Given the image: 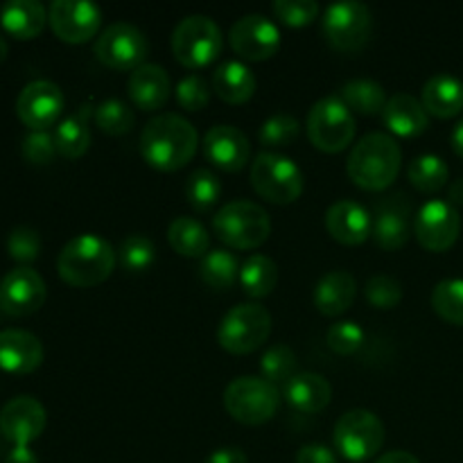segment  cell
I'll use <instances>...</instances> for the list:
<instances>
[{
	"mask_svg": "<svg viewBox=\"0 0 463 463\" xmlns=\"http://www.w3.org/2000/svg\"><path fill=\"white\" fill-rule=\"evenodd\" d=\"M279 283V267L265 253H253L240 267V285L251 298H265Z\"/></svg>",
	"mask_w": 463,
	"mask_h": 463,
	"instance_id": "32",
	"label": "cell"
},
{
	"mask_svg": "<svg viewBox=\"0 0 463 463\" xmlns=\"http://www.w3.org/2000/svg\"><path fill=\"white\" fill-rule=\"evenodd\" d=\"M147 54V36L134 23H109L95 41V57L113 71H136L138 66L147 63L145 61Z\"/></svg>",
	"mask_w": 463,
	"mask_h": 463,
	"instance_id": "12",
	"label": "cell"
},
{
	"mask_svg": "<svg viewBox=\"0 0 463 463\" xmlns=\"http://www.w3.org/2000/svg\"><path fill=\"white\" fill-rule=\"evenodd\" d=\"M432 307L448 324L463 326V279H446L434 285Z\"/></svg>",
	"mask_w": 463,
	"mask_h": 463,
	"instance_id": "38",
	"label": "cell"
},
{
	"mask_svg": "<svg viewBox=\"0 0 463 463\" xmlns=\"http://www.w3.org/2000/svg\"><path fill=\"white\" fill-rule=\"evenodd\" d=\"M7 54H9V45H7V41H5L3 36H0V63H3L5 59H7Z\"/></svg>",
	"mask_w": 463,
	"mask_h": 463,
	"instance_id": "54",
	"label": "cell"
},
{
	"mask_svg": "<svg viewBox=\"0 0 463 463\" xmlns=\"http://www.w3.org/2000/svg\"><path fill=\"white\" fill-rule=\"evenodd\" d=\"M229 43L242 59L262 61L279 52L280 30L265 14H244L231 25Z\"/></svg>",
	"mask_w": 463,
	"mask_h": 463,
	"instance_id": "14",
	"label": "cell"
},
{
	"mask_svg": "<svg viewBox=\"0 0 463 463\" xmlns=\"http://www.w3.org/2000/svg\"><path fill=\"white\" fill-rule=\"evenodd\" d=\"M90 104H84L80 113L75 116L63 118L54 129V145L57 152L66 158H80L89 152L90 145V129H89V116H90Z\"/></svg>",
	"mask_w": 463,
	"mask_h": 463,
	"instance_id": "31",
	"label": "cell"
},
{
	"mask_svg": "<svg viewBox=\"0 0 463 463\" xmlns=\"http://www.w3.org/2000/svg\"><path fill=\"white\" fill-rule=\"evenodd\" d=\"M43 344L21 328L0 330V369L7 373H32L43 362Z\"/></svg>",
	"mask_w": 463,
	"mask_h": 463,
	"instance_id": "22",
	"label": "cell"
},
{
	"mask_svg": "<svg viewBox=\"0 0 463 463\" xmlns=\"http://www.w3.org/2000/svg\"><path fill=\"white\" fill-rule=\"evenodd\" d=\"M297 463H339L337 455L330 450L328 446H321V443H307L298 450Z\"/></svg>",
	"mask_w": 463,
	"mask_h": 463,
	"instance_id": "48",
	"label": "cell"
},
{
	"mask_svg": "<svg viewBox=\"0 0 463 463\" xmlns=\"http://www.w3.org/2000/svg\"><path fill=\"white\" fill-rule=\"evenodd\" d=\"M384 127L401 138H414L420 136L430 125V113L425 111L423 102L410 93H393L387 99L383 111Z\"/></svg>",
	"mask_w": 463,
	"mask_h": 463,
	"instance_id": "24",
	"label": "cell"
},
{
	"mask_svg": "<svg viewBox=\"0 0 463 463\" xmlns=\"http://www.w3.org/2000/svg\"><path fill=\"white\" fill-rule=\"evenodd\" d=\"M420 102L430 116H459L463 111V81L450 72H437L425 81Z\"/></svg>",
	"mask_w": 463,
	"mask_h": 463,
	"instance_id": "27",
	"label": "cell"
},
{
	"mask_svg": "<svg viewBox=\"0 0 463 463\" xmlns=\"http://www.w3.org/2000/svg\"><path fill=\"white\" fill-rule=\"evenodd\" d=\"M45 297H48L45 280L32 267H16L0 280V307L5 315H34L43 307Z\"/></svg>",
	"mask_w": 463,
	"mask_h": 463,
	"instance_id": "16",
	"label": "cell"
},
{
	"mask_svg": "<svg viewBox=\"0 0 463 463\" xmlns=\"http://www.w3.org/2000/svg\"><path fill=\"white\" fill-rule=\"evenodd\" d=\"M213 90L229 104H244L256 93V75L242 61H222L213 72Z\"/></svg>",
	"mask_w": 463,
	"mask_h": 463,
	"instance_id": "28",
	"label": "cell"
},
{
	"mask_svg": "<svg viewBox=\"0 0 463 463\" xmlns=\"http://www.w3.org/2000/svg\"><path fill=\"white\" fill-rule=\"evenodd\" d=\"M167 242L185 258H203L211 251V235L206 226L190 215L175 217L167 226Z\"/></svg>",
	"mask_w": 463,
	"mask_h": 463,
	"instance_id": "30",
	"label": "cell"
},
{
	"mask_svg": "<svg viewBox=\"0 0 463 463\" xmlns=\"http://www.w3.org/2000/svg\"><path fill=\"white\" fill-rule=\"evenodd\" d=\"M366 301L378 310H392L402 301V285L396 276L375 274L364 285Z\"/></svg>",
	"mask_w": 463,
	"mask_h": 463,
	"instance_id": "42",
	"label": "cell"
},
{
	"mask_svg": "<svg viewBox=\"0 0 463 463\" xmlns=\"http://www.w3.org/2000/svg\"><path fill=\"white\" fill-rule=\"evenodd\" d=\"M375 463H420V461L407 450H392V452H384L383 457H378Z\"/></svg>",
	"mask_w": 463,
	"mask_h": 463,
	"instance_id": "51",
	"label": "cell"
},
{
	"mask_svg": "<svg viewBox=\"0 0 463 463\" xmlns=\"http://www.w3.org/2000/svg\"><path fill=\"white\" fill-rule=\"evenodd\" d=\"M0 23L16 39H34L48 23V9L39 0H7L0 7Z\"/></svg>",
	"mask_w": 463,
	"mask_h": 463,
	"instance_id": "29",
	"label": "cell"
},
{
	"mask_svg": "<svg viewBox=\"0 0 463 463\" xmlns=\"http://www.w3.org/2000/svg\"><path fill=\"white\" fill-rule=\"evenodd\" d=\"M7 251L14 260L23 262V267H27V262L36 260L41 251L39 233L30 226H16L7 238Z\"/></svg>",
	"mask_w": 463,
	"mask_h": 463,
	"instance_id": "46",
	"label": "cell"
},
{
	"mask_svg": "<svg viewBox=\"0 0 463 463\" xmlns=\"http://www.w3.org/2000/svg\"><path fill=\"white\" fill-rule=\"evenodd\" d=\"M199 279L213 289H229L240 279V262L229 249H211L199 260Z\"/></svg>",
	"mask_w": 463,
	"mask_h": 463,
	"instance_id": "34",
	"label": "cell"
},
{
	"mask_svg": "<svg viewBox=\"0 0 463 463\" xmlns=\"http://www.w3.org/2000/svg\"><path fill=\"white\" fill-rule=\"evenodd\" d=\"M93 118H95V125H98L99 129L109 136L129 134L136 125L134 109L118 98L102 99V102L95 107Z\"/></svg>",
	"mask_w": 463,
	"mask_h": 463,
	"instance_id": "36",
	"label": "cell"
},
{
	"mask_svg": "<svg viewBox=\"0 0 463 463\" xmlns=\"http://www.w3.org/2000/svg\"><path fill=\"white\" fill-rule=\"evenodd\" d=\"M357 297V280L351 271L335 269L321 276L315 288V306L321 315L339 317L353 306Z\"/></svg>",
	"mask_w": 463,
	"mask_h": 463,
	"instance_id": "26",
	"label": "cell"
},
{
	"mask_svg": "<svg viewBox=\"0 0 463 463\" xmlns=\"http://www.w3.org/2000/svg\"><path fill=\"white\" fill-rule=\"evenodd\" d=\"M297 366H298V357L288 344H276V346H269L260 360L262 378L271 384L292 380L294 375H297Z\"/></svg>",
	"mask_w": 463,
	"mask_h": 463,
	"instance_id": "40",
	"label": "cell"
},
{
	"mask_svg": "<svg viewBox=\"0 0 463 463\" xmlns=\"http://www.w3.org/2000/svg\"><path fill=\"white\" fill-rule=\"evenodd\" d=\"M213 231L224 244L233 249H256L271 235L269 213L249 199H233L224 203L213 217Z\"/></svg>",
	"mask_w": 463,
	"mask_h": 463,
	"instance_id": "4",
	"label": "cell"
},
{
	"mask_svg": "<svg viewBox=\"0 0 463 463\" xmlns=\"http://www.w3.org/2000/svg\"><path fill=\"white\" fill-rule=\"evenodd\" d=\"M335 448L348 461H369L384 443V423L369 410H351L335 423Z\"/></svg>",
	"mask_w": 463,
	"mask_h": 463,
	"instance_id": "11",
	"label": "cell"
},
{
	"mask_svg": "<svg viewBox=\"0 0 463 463\" xmlns=\"http://www.w3.org/2000/svg\"><path fill=\"white\" fill-rule=\"evenodd\" d=\"M461 215L450 202L432 199L423 203L414 217V235L428 251H448L459 240Z\"/></svg>",
	"mask_w": 463,
	"mask_h": 463,
	"instance_id": "13",
	"label": "cell"
},
{
	"mask_svg": "<svg viewBox=\"0 0 463 463\" xmlns=\"http://www.w3.org/2000/svg\"><path fill=\"white\" fill-rule=\"evenodd\" d=\"M339 98L342 102L351 109L353 113L360 116H375V113L384 111L387 104V93H384L383 84L373 80H351L339 89Z\"/></svg>",
	"mask_w": 463,
	"mask_h": 463,
	"instance_id": "33",
	"label": "cell"
},
{
	"mask_svg": "<svg viewBox=\"0 0 463 463\" xmlns=\"http://www.w3.org/2000/svg\"><path fill=\"white\" fill-rule=\"evenodd\" d=\"M206 463H249L247 455H244L242 448L235 446H226V448H217L215 452H211Z\"/></svg>",
	"mask_w": 463,
	"mask_h": 463,
	"instance_id": "49",
	"label": "cell"
},
{
	"mask_svg": "<svg viewBox=\"0 0 463 463\" xmlns=\"http://www.w3.org/2000/svg\"><path fill=\"white\" fill-rule=\"evenodd\" d=\"M63 90L50 80H34L23 86L16 99V113L32 131H45L63 111Z\"/></svg>",
	"mask_w": 463,
	"mask_h": 463,
	"instance_id": "17",
	"label": "cell"
},
{
	"mask_svg": "<svg viewBox=\"0 0 463 463\" xmlns=\"http://www.w3.org/2000/svg\"><path fill=\"white\" fill-rule=\"evenodd\" d=\"M321 32L339 52H357L369 43L373 32V14L369 5L360 0H339L324 9Z\"/></svg>",
	"mask_w": 463,
	"mask_h": 463,
	"instance_id": "10",
	"label": "cell"
},
{
	"mask_svg": "<svg viewBox=\"0 0 463 463\" xmlns=\"http://www.w3.org/2000/svg\"><path fill=\"white\" fill-rule=\"evenodd\" d=\"M175 95L181 109H185V111H202L211 102V86H208V81L202 75L193 72V75H185L184 80H179Z\"/></svg>",
	"mask_w": 463,
	"mask_h": 463,
	"instance_id": "43",
	"label": "cell"
},
{
	"mask_svg": "<svg viewBox=\"0 0 463 463\" xmlns=\"http://www.w3.org/2000/svg\"><path fill=\"white\" fill-rule=\"evenodd\" d=\"M54 154H57V145H54V136L48 131H30L23 138V156L34 165H45L52 161Z\"/></svg>",
	"mask_w": 463,
	"mask_h": 463,
	"instance_id": "47",
	"label": "cell"
},
{
	"mask_svg": "<svg viewBox=\"0 0 463 463\" xmlns=\"http://www.w3.org/2000/svg\"><path fill=\"white\" fill-rule=\"evenodd\" d=\"M224 36L211 16L190 14L176 23L172 32V52L185 68L211 66L222 52Z\"/></svg>",
	"mask_w": 463,
	"mask_h": 463,
	"instance_id": "7",
	"label": "cell"
},
{
	"mask_svg": "<svg viewBox=\"0 0 463 463\" xmlns=\"http://www.w3.org/2000/svg\"><path fill=\"white\" fill-rule=\"evenodd\" d=\"M203 152L208 161L226 172H240L249 163L251 145L244 131L233 125H213L203 136Z\"/></svg>",
	"mask_w": 463,
	"mask_h": 463,
	"instance_id": "21",
	"label": "cell"
},
{
	"mask_svg": "<svg viewBox=\"0 0 463 463\" xmlns=\"http://www.w3.org/2000/svg\"><path fill=\"white\" fill-rule=\"evenodd\" d=\"M224 407L240 423L262 425L279 411L280 392L265 378L240 375L224 389Z\"/></svg>",
	"mask_w": 463,
	"mask_h": 463,
	"instance_id": "9",
	"label": "cell"
},
{
	"mask_svg": "<svg viewBox=\"0 0 463 463\" xmlns=\"http://www.w3.org/2000/svg\"><path fill=\"white\" fill-rule=\"evenodd\" d=\"M118 251L98 233H80L63 244L57 271L72 288H95L113 274Z\"/></svg>",
	"mask_w": 463,
	"mask_h": 463,
	"instance_id": "3",
	"label": "cell"
},
{
	"mask_svg": "<svg viewBox=\"0 0 463 463\" xmlns=\"http://www.w3.org/2000/svg\"><path fill=\"white\" fill-rule=\"evenodd\" d=\"M306 131L310 143L321 152H342L355 138V113L342 102L339 95H326L312 104L306 120Z\"/></svg>",
	"mask_w": 463,
	"mask_h": 463,
	"instance_id": "5",
	"label": "cell"
},
{
	"mask_svg": "<svg viewBox=\"0 0 463 463\" xmlns=\"http://www.w3.org/2000/svg\"><path fill=\"white\" fill-rule=\"evenodd\" d=\"M326 231L337 242L355 247L373 233V215L355 199H339L326 211Z\"/></svg>",
	"mask_w": 463,
	"mask_h": 463,
	"instance_id": "20",
	"label": "cell"
},
{
	"mask_svg": "<svg viewBox=\"0 0 463 463\" xmlns=\"http://www.w3.org/2000/svg\"><path fill=\"white\" fill-rule=\"evenodd\" d=\"M156 260V247L152 240L143 233H131L127 235L118 249V262L122 269L131 271V274H143Z\"/></svg>",
	"mask_w": 463,
	"mask_h": 463,
	"instance_id": "37",
	"label": "cell"
},
{
	"mask_svg": "<svg viewBox=\"0 0 463 463\" xmlns=\"http://www.w3.org/2000/svg\"><path fill=\"white\" fill-rule=\"evenodd\" d=\"M326 344L339 355H353L364 344V330L355 321H337L326 333Z\"/></svg>",
	"mask_w": 463,
	"mask_h": 463,
	"instance_id": "44",
	"label": "cell"
},
{
	"mask_svg": "<svg viewBox=\"0 0 463 463\" xmlns=\"http://www.w3.org/2000/svg\"><path fill=\"white\" fill-rule=\"evenodd\" d=\"M402 149L392 134L371 131L353 145L346 158V172L364 190H384L401 172Z\"/></svg>",
	"mask_w": 463,
	"mask_h": 463,
	"instance_id": "2",
	"label": "cell"
},
{
	"mask_svg": "<svg viewBox=\"0 0 463 463\" xmlns=\"http://www.w3.org/2000/svg\"><path fill=\"white\" fill-rule=\"evenodd\" d=\"M298 131H301V122L292 113H274V116L262 122L260 143L269 147V152L271 149L288 147L297 140Z\"/></svg>",
	"mask_w": 463,
	"mask_h": 463,
	"instance_id": "41",
	"label": "cell"
},
{
	"mask_svg": "<svg viewBox=\"0 0 463 463\" xmlns=\"http://www.w3.org/2000/svg\"><path fill=\"white\" fill-rule=\"evenodd\" d=\"M5 463H39V459L30 450V446H14V450L9 452Z\"/></svg>",
	"mask_w": 463,
	"mask_h": 463,
	"instance_id": "50",
	"label": "cell"
},
{
	"mask_svg": "<svg viewBox=\"0 0 463 463\" xmlns=\"http://www.w3.org/2000/svg\"><path fill=\"white\" fill-rule=\"evenodd\" d=\"M48 414L45 407L32 396H16L0 410V432L14 446H30L43 434Z\"/></svg>",
	"mask_w": 463,
	"mask_h": 463,
	"instance_id": "18",
	"label": "cell"
},
{
	"mask_svg": "<svg viewBox=\"0 0 463 463\" xmlns=\"http://www.w3.org/2000/svg\"><path fill=\"white\" fill-rule=\"evenodd\" d=\"M407 176L420 193H439L450 179V170H448V163L437 154H420L407 165Z\"/></svg>",
	"mask_w": 463,
	"mask_h": 463,
	"instance_id": "35",
	"label": "cell"
},
{
	"mask_svg": "<svg viewBox=\"0 0 463 463\" xmlns=\"http://www.w3.org/2000/svg\"><path fill=\"white\" fill-rule=\"evenodd\" d=\"M251 185L262 199L271 203L297 202L306 188L303 170L289 156L279 152L258 154L251 163Z\"/></svg>",
	"mask_w": 463,
	"mask_h": 463,
	"instance_id": "6",
	"label": "cell"
},
{
	"mask_svg": "<svg viewBox=\"0 0 463 463\" xmlns=\"http://www.w3.org/2000/svg\"><path fill=\"white\" fill-rule=\"evenodd\" d=\"M220 179L206 167H197L185 181V197H188L190 206L197 208V211H211L220 202Z\"/></svg>",
	"mask_w": 463,
	"mask_h": 463,
	"instance_id": "39",
	"label": "cell"
},
{
	"mask_svg": "<svg viewBox=\"0 0 463 463\" xmlns=\"http://www.w3.org/2000/svg\"><path fill=\"white\" fill-rule=\"evenodd\" d=\"M131 102L143 111H156L167 102L172 93V80L167 71L158 63H143L131 71L127 81Z\"/></svg>",
	"mask_w": 463,
	"mask_h": 463,
	"instance_id": "23",
	"label": "cell"
},
{
	"mask_svg": "<svg viewBox=\"0 0 463 463\" xmlns=\"http://www.w3.org/2000/svg\"><path fill=\"white\" fill-rule=\"evenodd\" d=\"M283 396L294 410L303 411V414H319L333 401V387L321 373L306 371L285 383Z\"/></svg>",
	"mask_w": 463,
	"mask_h": 463,
	"instance_id": "25",
	"label": "cell"
},
{
	"mask_svg": "<svg viewBox=\"0 0 463 463\" xmlns=\"http://www.w3.org/2000/svg\"><path fill=\"white\" fill-rule=\"evenodd\" d=\"M411 206L402 193L392 194L383 199L375 206L373 215V233L371 238L375 240L380 249L384 251H396L407 244L411 235Z\"/></svg>",
	"mask_w": 463,
	"mask_h": 463,
	"instance_id": "19",
	"label": "cell"
},
{
	"mask_svg": "<svg viewBox=\"0 0 463 463\" xmlns=\"http://www.w3.org/2000/svg\"><path fill=\"white\" fill-rule=\"evenodd\" d=\"M54 34L68 43H84L102 27V9L90 0H54L48 9Z\"/></svg>",
	"mask_w": 463,
	"mask_h": 463,
	"instance_id": "15",
	"label": "cell"
},
{
	"mask_svg": "<svg viewBox=\"0 0 463 463\" xmlns=\"http://www.w3.org/2000/svg\"><path fill=\"white\" fill-rule=\"evenodd\" d=\"M321 7L315 0H276L274 14L289 27H301L319 16Z\"/></svg>",
	"mask_w": 463,
	"mask_h": 463,
	"instance_id": "45",
	"label": "cell"
},
{
	"mask_svg": "<svg viewBox=\"0 0 463 463\" xmlns=\"http://www.w3.org/2000/svg\"><path fill=\"white\" fill-rule=\"evenodd\" d=\"M448 199H450V203L455 208L461 206V203H463V176H461V179L452 181L450 190H448Z\"/></svg>",
	"mask_w": 463,
	"mask_h": 463,
	"instance_id": "53",
	"label": "cell"
},
{
	"mask_svg": "<svg viewBox=\"0 0 463 463\" xmlns=\"http://www.w3.org/2000/svg\"><path fill=\"white\" fill-rule=\"evenodd\" d=\"M271 335V315L260 303H240L231 307L217 326V342L233 355L258 351Z\"/></svg>",
	"mask_w": 463,
	"mask_h": 463,
	"instance_id": "8",
	"label": "cell"
},
{
	"mask_svg": "<svg viewBox=\"0 0 463 463\" xmlns=\"http://www.w3.org/2000/svg\"><path fill=\"white\" fill-rule=\"evenodd\" d=\"M197 127L175 111L154 116L140 134V154L152 167L175 172L188 165L197 152Z\"/></svg>",
	"mask_w": 463,
	"mask_h": 463,
	"instance_id": "1",
	"label": "cell"
},
{
	"mask_svg": "<svg viewBox=\"0 0 463 463\" xmlns=\"http://www.w3.org/2000/svg\"><path fill=\"white\" fill-rule=\"evenodd\" d=\"M450 143H452V149H455V152L463 158V116L459 118V122H457V125L452 127Z\"/></svg>",
	"mask_w": 463,
	"mask_h": 463,
	"instance_id": "52",
	"label": "cell"
}]
</instances>
